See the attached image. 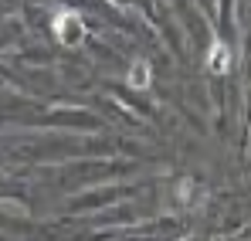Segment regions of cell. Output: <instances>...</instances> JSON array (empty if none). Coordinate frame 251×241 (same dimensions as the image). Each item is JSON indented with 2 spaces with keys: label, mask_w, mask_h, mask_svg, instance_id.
Masks as SVG:
<instances>
[{
  "label": "cell",
  "mask_w": 251,
  "mask_h": 241,
  "mask_svg": "<svg viewBox=\"0 0 251 241\" xmlns=\"http://www.w3.org/2000/svg\"><path fill=\"white\" fill-rule=\"evenodd\" d=\"M207 65H210V72H227L231 68V54H227V44H221V41H214V48L207 51Z\"/></svg>",
  "instance_id": "cell-2"
},
{
  "label": "cell",
  "mask_w": 251,
  "mask_h": 241,
  "mask_svg": "<svg viewBox=\"0 0 251 241\" xmlns=\"http://www.w3.org/2000/svg\"><path fill=\"white\" fill-rule=\"evenodd\" d=\"M129 85L132 88H146L150 85V65L146 61H136V68L129 72Z\"/></svg>",
  "instance_id": "cell-3"
},
{
  "label": "cell",
  "mask_w": 251,
  "mask_h": 241,
  "mask_svg": "<svg viewBox=\"0 0 251 241\" xmlns=\"http://www.w3.org/2000/svg\"><path fill=\"white\" fill-rule=\"evenodd\" d=\"M54 34L65 41V44H72V41L82 34V21H78L72 10H65V14H58V17H54Z\"/></svg>",
  "instance_id": "cell-1"
}]
</instances>
